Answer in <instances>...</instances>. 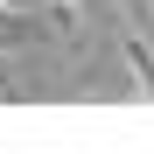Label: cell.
I'll return each mask as SVG.
<instances>
[{"label": "cell", "mask_w": 154, "mask_h": 154, "mask_svg": "<svg viewBox=\"0 0 154 154\" xmlns=\"http://www.w3.org/2000/svg\"><path fill=\"white\" fill-rule=\"evenodd\" d=\"M7 91H14V84H7V70H0V98H7Z\"/></svg>", "instance_id": "obj_1"}]
</instances>
